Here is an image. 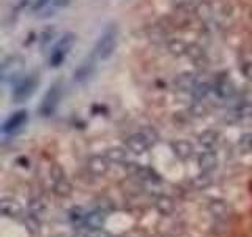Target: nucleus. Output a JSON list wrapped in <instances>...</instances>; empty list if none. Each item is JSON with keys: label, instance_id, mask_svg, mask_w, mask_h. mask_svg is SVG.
<instances>
[{"label": "nucleus", "instance_id": "11", "mask_svg": "<svg viewBox=\"0 0 252 237\" xmlns=\"http://www.w3.org/2000/svg\"><path fill=\"white\" fill-rule=\"evenodd\" d=\"M109 160L101 155H93L87 160V169H89L93 176H104V174L109 171Z\"/></svg>", "mask_w": 252, "mask_h": 237}, {"label": "nucleus", "instance_id": "7", "mask_svg": "<svg viewBox=\"0 0 252 237\" xmlns=\"http://www.w3.org/2000/svg\"><path fill=\"white\" fill-rule=\"evenodd\" d=\"M69 0H36L33 3V11L41 16V18H47V16L54 14L55 10L65 6Z\"/></svg>", "mask_w": 252, "mask_h": 237}, {"label": "nucleus", "instance_id": "22", "mask_svg": "<svg viewBox=\"0 0 252 237\" xmlns=\"http://www.w3.org/2000/svg\"><path fill=\"white\" fill-rule=\"evenodd\" d=\"M22 221H24V226L27 228V231L32 234H36L39 231V228H41V221H39V218L36 215H33V213L24 217Z\"/></svg>", "mask_w": 252, "mask_h": 237}, {"label": "nucleus", "instance_id": "27", "mask_svg": "<svg viewBox=\"0 0 252 237\" xmlns=\"http://www.w3.org/2000/svg\"><path fill=\"white\" fill-rule=\"evenodd\" d=\"M210 184H211V179L208 177V174H205V172L202 174V176L194 179V185L197 188H205V187H208Z\"/></svg>", "mask_w": 252, "mask_h": 237}, {"label": "nucleus", "instance_id": "15", "mask_svg": "<svg viewBox=\"0 0 252 237\" xmlns=\"http://www.w3.org/2000/svg\"><path fill=\"white\" fill-rule=\"evenodd\" d=\"M197 82H199V81H197L194 75H191V73H181L175 79V89L178 92H192Z\"/></svg>", "mask_w": 252, "mask_h": 237}, {"label": "nucleus", "instance_id": "13", "mask_svg": "<svg viewBox=\"0 0 252 237\" xmlns=\"http://www.w3.org/2000/svg\"><path fill=\"white\" fill-rule=\"evenodd\" d=\"M170 149L172 152L175 154V157H178L180 160H188L191 158L194 154V147L189 141L185 139H178V141H172L170 142Z\"/></svg>", "mask_w": 252, "mask_h": 237}, {"label": "nucleus", "instance_id": "3", "mask_svg": "<svg viewBox=\"0 0 252 237\" xmlns=\"http://www.w3.org/2000/svg\"><path fill=\"white\" fill-rule=\"evenodd\" d=\"M158 141V134L155 130H144L140 133H134L126 139L125 146L132 154H144Z\"/></svg>", "mask_w": 252, "mask_h": 237}, {"label": "nucleus", "instance_id": "30", "mask_svg": "<svg viewBox=\"0 0 252 237\" xmlns=\"http://www.w3.org/2000/svg\"><path fill=\"white\" fill-rule=\"evenodd\" d=\"M172 2L178 10H188L189 6L194 5V0H172Z\"/></svg>", "mask_w": 252, "mask_h": 237}, {"label": "nucleus", "instance_id": "25", "mask_svg": "<svg viewBox=\"0 0 252 237\" xmlns=\"http://www.w3.org/2000/svg\"><path fill=\"white\" fill-rule=\"evenodd\" d=\"M238 150L241 154H249L252 152V131L244 133L238 141Z\"/></svg>", "mask_w": 252, "mask_h": 237}, {"label": "nucleus", "instance_id": "29", "mask_svg": "<svg viewBox=\"0 0 252 237\" xmlns=\"http://www.w3.org/2000/svg\"><path fill=\"white\" fill-rule=\"evenodd\" d=\"M241 73L243 76L248 79V81H252V62H243L241 63Z\"/></svg>", "mask_w": 252, "mask_h": 237}, {"label": "nucleus", "instance_id": "12", "mask_svg": "<svg viewBox=\"0 0 252 237\" xmlns=\"http://www.w3.org/2000/svg\"><path fill=\"white\" fill-rule=\"evenodd\" d=\"M197 163H199V168L202 172L210 174L211 171H215L218 168V155L213 152V150H207V152H202L197 158Z\"/></svg>", "mask_w": 252, "mask_h": 237}, {"label": "nucleus", "instance_id": "18", "mask_svg": "<svg viewBox=\"0 0 252 237\" xmlns=\"http://www.w3.org/2000/svg\"><path fill=\"white\" fill-rule=\"evenodd\" d=\"M167 49L172 55H175V57H188L189 43L181 41V40H170L167 43Z\"/></svg>", "mask_w": 252, "mask_h": 237}, {"label": "nucleus", "instance_id": "8", "mask_svg": "<svg viewBox=\"0 0 252 237\" xmlns=\"http://www.w3.org/2000/svg\"><path fill=\"white\" fill-rule=\"evenodd\" d=\"M213 90L218 93L219 98L228 100L235 95V85L227 76H220V78H216V81L213 82Z\"/></svg>", "mask_w": 252, "mask_h": 237}, {"label": "nucleus", "instance_id": "31", "mask_svg": "<svg viewBox=\"0 0 252 237\" xmlns=\"http://www.w3.org/2000/svg\"><path fill=\"white\" fill-rule=\"evenodd\" d=\"M87 237H109V234H106L102 229H96V231H92Z\"/></svg>", "mask_w": 252, "mask_h": 237}, {"label": "nucleus", "instance_id": "26", "mask_svg": "<svg viewBox=\"0 0 252 237\" xmlns=\"http://www.w3.org/2000/svg\"><path fill=\"white\" fill-rule=\"evenodd\" d=\"M49 176L52 177L54 182H59L62 179H65V171L62 169V166L59 164H52L51 169H49Z\"/></svg>", "mask_w": 252, "mask_h": 237}, {"label": "nucleus", "instance_id": "5", "mask_svg": "<svg viewBox=\"0 0 252 237\" xmlns=\"http://www.w3.org/2000/svg\"><path fill=\"white\" fill-rule=\"evenodd\" d=\"M36 85H38V78L35 75H27L26 78H21L19 81H16L13 87V100L16 103L26 101L35 92Z\"/></svg>", "mask_w": 252, "mask_h": 237}, {"label": "nucleus", "instance_id": "4", "mask_svg": "<svg viewBox=\"0 0 252 237\" xmlns=\"http://www.w3.org/2000/svg\"><path fill=\"white\" fill-rule=\"evenodd\" d=\"M62 93H63V84L60 81H55L47 92L44 93V97L41 100V105H39V114L43 117H49L55 113V109L59 108L60 100H62Z\"/></svg>", "mask_w": 252, "mask_h": 237}, {"label": "nucleus", "instance_id": "23", "mask_svg": "<svg viewBox=\"0 0 252 237\" xmlns=\"http://www.w3.org/2000/svg\"><path fill=\"white\" fill-rule=\"evenodd\" d=\"M29 210H30V213L39 217L46 212V204L41 198H33V199H30V202H29Z\"/></svg>", "mask_w": 252, "mask_h": 237}, {"label": "nucleus", "instance_id": "10", "mask_svg": "<svg viewBox=\"0 0 252 237\" xmlns=\"http://www.w3.org/2000/svg\"><path fill=\"white\" fill-rule=\"evenodd\" d=\"M22 205L18 199H14V198H3L2 201H0V212H2V215L8 217V218H19L22 217Z\"/></svg>", "mask_w": 252, "mask_h": 237}, {"label": "nucleus", "instance_id": "6", "mask_svg": "<svg viewBox=\"0 0 252 237\" xmlns=\"http://www.w3.org/2000/svg\"><path fill=\"white\" fill-rule=\"evenodd\" d=\"M27 120H29V113L26 109L16 111L13 116H10L5 120V123L2 126V131L5 134H16L18 131H21L24 126H26Z\"/></svg>", "mask_w": 252, "mask_h": 237}, {"label": "nucleus", "instance_id": "16", "mask_svg": "<svg viewBox=\"0 0 252 237\" xmlns=\"http://www.w3.org/2000/svg\"><path fill=\"white\" fill-rule=\"evenodd\" d=\"M219 138H220L219 131H215V130H205V131H202V133L199 134V142H200V146H203L205 149L211 150L213 147H216V146H218Z\"/></svg>", "mask_w": 252, "mask_h": 237}, {"label": "nucleus", "instance_id": "21", "mask_svg": "<svg viewBox=\"0 0 252 237\" xmlns=\"http://www.w3.org/2000/svg\"><path fill=\"white\" fill-rule=\"evenodd\" d=\"M54 193L57 196L66 198L73 193V185H71V182L66 177L59 180V182H54Z\"/></svg>", "mask_w": 252, "mask_h": 237}, {"label": "nucleus", "instance_id": "20", "mask_svg": "<svg viewBox=\"0 0 252 237\" xmlns=\"http://www.w3.org/2000/svg\"><path fill=\"white\" fill-rule=\"evenodd\" d=\"M155 205L161 215H170V213H173V210H175V202H173V199L169 196H159L156 199Z\"/></svg>", "mask_w": 252, "mask_h": 237}, {"label": "nucleus", "instance_id": "28", "mask_svg": "<svg viewBox=\"0 0 252 237\" xmlns=\"http://www.w3.org/2000/svg\"><path fill=\"white\" fill-rule=\"evenodd\" d=\"M191 114L195 116V117H202L207 114V109H205V106L202 105V101H195L194 106L191 108Z\"/></svg>", "mask_w": 252, "mask_h": 237}, {"label": "nucleus", "instance_id": "9", "mask_svg": "<svg viewBox=\"0 0 252 237\" xmlns=\"http://www.w3.org/2000/svg\"><path fill=\"white\" fill-rule=\"evenodd\" d=\"M96 57H94V54L90 55V57H87L81 65H79L76 70H74V81L77 82H84L87 81L94 71V67H96Z\"/></svg>", "mask_w": 252, "mask_h": 237}, {"label": "nucleus", "instance_id": "1", "mask_svg": "<svg viewBox=\"0 0 252 237\" xmlns=\"http://www.w3.org/2000/svg\"><path fill=\"white\" fill-rule=\"evenodd\" d=\"M118 43V29L115 24L110 26L99 35L96 44H94L93 54L98 60H107L117 49Z\"/></svg>", "mask_w": 252, "mask_h": 237}, {"label": "nucleus", "instance_id": "2", "mask_svg": "<svg viewBox=\"0 0 252 237\" xmlns=\"http://www.w3.org/2000/svg\"><path fill=\"white\" fill-rule=\"evenodd\" d=\"M74 43H76L74 34L68 32V34L63 35L59 41L55 43V46L52 47V51L49 54V67H52V68L60 67L62 63L66 60L68 54L71 52V49H73Z\"/></svg>", "mask_w": 252, "mask_h": 237}, {"label": "nucleus", "instance_id": "32", "mask_svg": "<svg viewBox=\"0 0 252 237\" xmlns=\"http://www.w3.org/2000/svg\"><path fill=\"white\" fill-rule=\"evenodd\" d=\"M251 18H252V11H251Z\"/></svg>", "mask_w": 252, "mask_h": 237}, {"label": "nucleus", "instance_id": "24", "mask_svg": "<svg viewBox=\"0 0 252 237\" xmlns=\"http://www.w3.org/2000/svg\"><path fill=\"white\" fill-rule=\"evenodd\" d=\"M87 215H89V212L82 207H73L69 210V220L73 221L76 225H81V223H85L87 220Z\"/></svg>", "mask_w": 252, "mask_h": 237}, {"label": "nucleus", "instance_id": "17", "mask_svg": "<svg viewBox=\"0 0 252 237\" xmlns=\"http://www.w3.org/2000/svg\"><path fill=\"white\" fill-rule=\"evenodd\" d=\"M128 149H123V147H112L109 149L106 152V158L110 163H117V164H125L128 163Z\"/></svg>", "mask_w": 252, "mask_h": 237}, {"label": "nucleus", "instance_id": "19", "mask_svg": "<svg viewBox=\"0 0 252 237\" xmlns=\"http://www.w3.org/2000/svg\"><path fill=\"white\" fill-rule=\"evenodd\" d=\"M208 210L211 212V215L216 218H225L228 213H230L228 205L220 199H213L208 205Z\"/></svg>", "mask_w": 252, "mask_h": 237}, {"label": "nucleus", "instance_id": "14", "mask_svg": "<svg viewBox=\"0 0 252 237\" xmlns=\"http://www.w3.org/2000/svg\"><path fill=\"white\" fill-rule=\"evenodd\" d=\"M87 228L90 229V231H96V229H102L106 225V212L104 210H93L90 212L89 215H87V220L84 223Z\"/></svg>", "mask_w": 252, "mask_h": 237}]
</instances>
